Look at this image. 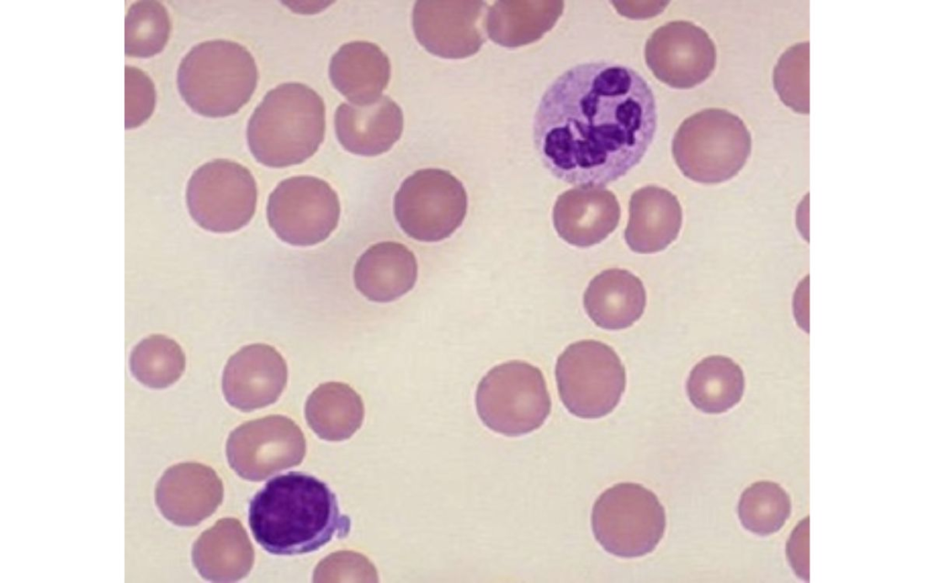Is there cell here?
Returning a JSON list of instances; mask_svg holds the SVG:
<instances>
[{
	"mask_svg": "<svg viewBox=\"0 0 934 583\" xmlns=\"http://www.w3.org/2000/svg\"><path fill=\"white\" fill-rule=\"evenodd\" d=\"M657 124L654 93L640 74L612 62H586L546 88L533 138L543 165L556 179L601 188L641 161Z\"/></svg>",
	"mask_w": 934,
	"mask_h": 583,
	"instance_id": "6da1fadb",
	"label": "cell"
},
{
	"mask_svg": "<svg viewBox=\"0 0 934 583\" xmlns=\"http://www.w3.org/2000/svg\"><path fill=\"white\" fill-rule=\"evenodd\" d=\"M248 521L255 541L282 556L318 550L350 530V519L340 513L328 486L301 472L270 479L251 500Z\"/></svg>",
	"mask_w": 934,
	"mask_h": 583,
	"instance_id": "7a4b0ae2",
	"label": "cell"
},
{
	"mask_svg": "<svg viewBox=\"0 0 934 583\" xmlns=\"http://www.w3.org/2000/svg\"><path fill=\"white\" fill-rule=\"evenodd\" d=\"M323 98L308 86L284 83L266 93L252 114L246 130L254 159L271 168L297 165L324 140Z\"/></svg>",
	"mask_w": 934,
	"mask_h": 583,
	"instance_id": "3957f363",
	"label": "cell"
},
{
	"mask_svg": "<svg viewBox=\"0 0 934 583\" xmlns=\"http://www.w3.org/2000/svg\"><path fill=\"white\" fill-rule=\"evenodd\" d=\"M257 80V66L249 50L223 39L194 46L177 73L178 88L186 104L211 118L236 113L252 97Z\"/></svg>",
	"mask_w": 934,
	"mask_h": 583,
	"instance_id": "277c9868",
	"label": "cell"
},
{
	"mask_svg": "<svg viewBox=\"0 0 934 583\" xmlns=\"http://www.w3.org/2000/svg\"><path fill=\"white\" fill-rule=\"evenodd\" d=\"M752 137L744 122L721 108H707L687 118L671 144L674 160L690 179L717 184L736 176L748 160Z\"/></svg>",
	"mask_w": 934,
	"mask_h": 583,
	"instance_id": "5b68a950",
	"label": "cell"
},
{
	"mask_svg": "<svg viewBox=\"0 0 934 583\" xmlns=\"http://www.w3.org/2000/svg\"><path fill=\"white\" fill-rule=\"evenodd\" d=\"M477 414L485 426L501 435L518 436L538 429L551 411V399L541 370L524 361L493 367L480 381Z\"/></svg>",
	"mask_w": 934,
	"mask_h": 583,
	"instance_id": "8992f818",
	"label": "cell"
},
{
	"mask_svg": "<svg viewBox=\"0 0 934 583\" xmlns=\"http://www.w3.org/2000/svg\"><path fill=\"white\" fill-rule=\"evenodd\" d=\"M591 526L606 551L638 557L653 551L663 537L666 513L652 491L637 483H619L596 500Z\"/></svg>",
	"mask_w": 934,
	"mask_h": 583,
	"instance_id": "52a82bcc",
	"label": "cell"
},
{
	"mask_svg": "<svg viewBox=\"0 0 934 583\" xmlns=\"http://www.w3.org/2000/svg\"><path fill=\"white\" fill-rule=\"evenodd\" d=\"M555 379L566 408L580 418H599L617 405L626 386L616 352L595 340L574 343L559 355Z\"/></svg>",
	"mask_w": 934,
	"mask_h": 583,
	"instance_id": "ba28073f",
	"label": "cell"
},
{
	"mask_svg": "<svg viewBox=\"0 0 934 583\" xmlns=\"http://www.w3.org/2000/svg\"><path fill=\"white\" fill-rule=\"evenodd\" d=\"M467 205L465 189L456 177L444 169H423L401 183L394 198V214L407 235L435 242L461 226Z\"/></svg>",
	"mask_w": 934,
	"mask_h": 583,
	"instance_id": "9c48e42d",
	"label": "cell"
},
{
	"mask_svg": "<svg viewBox=\"0 0 934 583\" xmlns=\"http://www.w3.org/2000/svg\"><path fill=\"white\" fill-rule=\"evenodd\" d=\"M257 201V186L251 171L240 163L218 159L199 167L186 188L190 215L202 229L236 231L249 223Z\"/></svg>",
	"mask_w": 934,
	"mask_h": 583,
	"instance_id": "30bf717a",
	"label": "cell"
},
{
	"mask_svg": "<svg viewBox=\"0 0 934 583\" xmlns=\"http://www.w3.org/2000/svg\"><path fill=\"white\" fill-rule=\"evenodd\" d=\"M340 204L337 192L324 179L295 176L278 183L266 206L269 226L283 241L312 246L337 228Z\"/></svg>",
	"mask_w": 934,
	"mask_h": 583,
	"instance_id": "8fae6325",
	"label": "cell"
},
{
	"mask_svg": "<svg viewBox=\"0 0 934 583\" xmlns=\"http://www.w3.org/2000/svg\"><path fill=\"white\" fill-rule=\"evenodd\" d=\"M306 443L300 427L289 417L275 414L236 427L226 442V456L241 477L261 481L299 465Z\"/></svg>",
	"mask_w": 934,
	"mask_h": 583,
	"instance_id": "7c38bea8",
	"label": "cell"
},
{
	"mask_svg": "<svg viewBox=\"0 0 934 583\" xmlns=\"http://www.w3.org/2000/svg\"><path fill=\"white\" fill-rule=\"evenodd\" d=\"M645 60L653 75L673 88H691L706 80L715 68L716 47L700 26L689 21H671L648 38Z\"/></svg>",
	"mask_w": 934,
	"mask_h": 583,
	"instance_id": "4fadbf2b",
	"label": "cell"
},
{
	"mask_svg": "<svg viewBox=\"0 0 934 583\" xmlns=\"http://www.w3.org/2000/svg\"><path fill=\"white\" fill-rule=\"evenodd\" d=\"M486 9L483 1H418L412 11L414 35L435 56H472L485 41Z\"/></svg>",
	"mask_w": 934,
	"mask_h": 583,
	"instance_id": "5bb4252c",
	"label": "cell"
},
{
	"mask_svg": "<svg viewBox=\"0 0 934 583\" xmlns=\"http://www.w3.org/2000/svg\"><path fill=\"white\" fill-rule=\"evenodd\" d=\"M287 383V366L272 346L254 343L233 354L223 370V392L230 405L250 412L274 404Z\"/></svg>",
	"mask_w": 934,
	"mask_h": 583,
	"instance_id": "9a60e30c",
	"label": "cell"
},
{
	"mask_svg": "<svg viewBox=\"0 0 934 583\" xmlns=\"http://www.w3.org/2000/svg\"><path fill=\"white\" fill-rule=\"evenodd\" d=\"M223 497L216 472L197 462L173 465L155 487V503L161 515L180 527H192L214 513Z\"/></svg>",
	"mask_w": 934,
	"mask_h": 583,
	"instance_id": "2e32d148",
	"label": "cell"
},
{
	"mask_svg": "<svg viewBox=\"0 0 934 583\" xmlns=\"http://www.w3.org/2000/svg\"><path fill=\"white\" fill-rule=\"evenodd\" d=\"M620 206L615 194L602 188L578 187L558 196L553 210L557 234L576 247L605 240L618 225Z\"/></svg>",
	"mask_w": 934,
	"mask_h": 583,
	"instance_id": "e0dca14e",
	"label": "cell"
},
{
	"mask_svg": "<svg viewBox=\"0 0 934 583\" xmlns=\"http://www.w3.org/2000/svg\"><path fill=\"white\" fill-rule=\"evenodd\" d=\"M334 122L341 146L366 157L389 150L403 130L401 108L387 96L366 106L342 103L336 110Z\"/></svg>",
	"mask_w": 934,
	"mask_h": 583,
	"instance_id": "ac0fdd59",
	"label": "cell"
},
{
	"mask_svg": "<svg viewBox=\"0 0 934 583\" xmlns=\"http://www.w3.org/2000/svg\"><path fill=\"white\" fill-rule=\"evenodd\" d=\"M625 230L628 247L638 253H654L678 237L682 210L677 197L666 189L649 185L637 189L629 200Z\"/></svg>",
	"mask_w": 934,
	"mask_h": 583,
	"instance_id": "d6986e66",
	"label": "cell"
},
{
	"mask_svg": "<svg viewBox=\"0 0 934 583\" xmlns=\"http://www.w3.org/2000/svg\"><path fill=\"white\" fill-rule=\"evenodd\" d=\"M418 264L413 252L396 241L378 242L367 249L354 267L358 291L376 302H389L415 285Z\"/></svg>",
	"mask_w": 934,
	"mask_h": 583,
	"instance_id": "ffe728a7",
	"label": "cell"
},
{
	"mask_svg": "<svg viewBox=\"0 0 934 583\" xmlns=\"http://www.w3.org/2000/svg\"><path fill=\"white\" fill-rule=\"evenodd\" d=\"M192 559L204 579L233 582L250 572L254 552L241 522L227 517L200 535L193 543Z\"/></svg>",
	"mask_w": 934,
	"mask_h": 583,
	"instance_id": "44dd1931",
	"label": "cell"
},
{
	"mask_svg": "<svg viewBox=\"0 0 934 583\" xmlns=\"http://www.w3.org/2000/svg\"><path fill=\"white\" fill-rule=\"evenodd\" d=\"M328 72L334 87L351 104L366 106L377 101L388 86L390 63L376 44L352 41L333 55Z\"/></svg>",
	"mask_w": 934,
	"mask_h": 583,
	"instance_id": "7402d4cb",
	"label": "cell"
},
{
	"mask_svg": "<svg viewBox=\"0 0 934 583\" xmlns=\"http://www.w3.org/2000/svg\"><path fill=\"white\" fill-rule=\"evenodd\" d=\"M645 306L642 281L623 269L603 271L591 280L584 293L587 315L606 330L629 327L643 314Z\"/></svg>",
	"mask_w": 934,
	"mask_h": 583,
	"instance_id": "603a6c76",
	"label": "cell"
},
{
	"mask_svg": "<svg viewBox=\"0 0 934 583\" xmlns=\"http://www.w3.org/2000/svg\"><path fill=\"white\" fill-rule=\"evenodd\" d=\"M563 10V1H498L487 9L484 27L494 43L517 47L540 39Z\"/></svg>",
	"mask_w": 934,
	"mask_h": 583,
	"instance_id": "cb8c5ba5",
	"label": "cell"
},
{
	"mask_svg": "<svg viewBox=\"0 0 934 583\" xmlns=\"http://www.w3.org/2000/svg\"><path fill=\"white\" fill-rule=\"evenodd\" d=\"M364 414L359 394L348 384L339 382L320 384L308 396L305 407L309 427L327 441L351 437L361 426Z\"/></svg>",
	"mask_w": 934,
	"mask_h": 583,
	"instance_id": "d4e9b609",
	"label": "cell"
},
{
	"mask_svg": "<svg viewBox=\"0 0 934 583\" xmlns=\"http://www.w3.org/2000/svg\"><path fill=\"white\" fill-rule=\"evenodd\" d=\"M744 386L743 372L738 363L723 355H712L693 367L686 389L696 408L707 414H721L741 401Z\"/></svg>",
	"mask_w": 934,
	"mask_h": 583,
	"instance_id": "484cf974",
	"label": "cell"
},
{
	"mask_svg": "<svg viewBox=\"0 0 934 583\" xmlns=\"http://www.w3.org/2000/svg\"><path fill=\"white\" fill-rule=\"evenodd\" d=\"M185 354L177 342L163 334H152L135 345L130 369L137 381L153 389L177 382L185 369Z\"/></svg>",
	"mask_w": 934,
	"mask_h": 583,
	"instance_id": "4316f807",
	"label": "cell"
},
{
	"mask_svg": "<svg viewBox=\"0 0 934 583\" xmlns=\"http://www.w3.org/2000/svg\"><path fill=\"white\" fill-rule=\"evenodd\" d=\"M791 509L787 492L775 482L762 480L742 492L738 516L747 530L759 536H768L784 527Z\"/></svg>",
	"mask_w": 934,
	"mask_h": 583,
	"instance_id": "83f0119b",
	"label": "cell"
},
{
	"mask_svg": "<svg viewBox=\"0 0 934 583\" xmlns=\"http://www.w3.org/2000/svg\"><path fill=\"white\" fill-rule=\"evenodd\" d=\"M170 30L168 12L160 2H135L129 8L125 21L126 54L148 57L159 53L167 43Z\"/></svg>",
	"mask_w": 934,
	"mask_h": 583,
	"instance_id": "f1b7e54d",
	"label": "cell"
},
{
	"mask_svg": "<svg viewBox=\"0 0 934 583\" xmlns=\"http://www.w3.org/2000/svg\"><path fill=\"white\" fill-rule=\"evenodd\" d=\"M773 82L782 102L800 114L809 113V42L788 47L773 69Z\"/></svg>",
	"mask_w": 934,
	"mask_h": 583,
	"instance_id": "f546056e",
	"label": "cell"
},
{
	"mask_svg": "<svg viewBox=\"0 0 934 583\" xmlns=\"http://www.w3.org/2000/svg\"><path fill=\"white\" fill-rule=\"evenodd\" d=\"M378 582V572L365 556L353 551H339L323 559L314 572V582Z\"/></svg>",
	"mask_w": 934,
	"mask_h": 583,
	"instance_id": "4dcf8cb0",
	"label": "cell"
},
{
	"mask_svg": "<svg viewBox=\"0 0 934 583\" xmlns=\"http://www.w3.org/2000/svg\"><path fill=\"white\" fill-rule=\"evenodd\" d=\"M125 125L132 128L142 124L151 114L155 91L150 78L140 69L127 66Z\"/></svg>",
	"mask_w": 934,
	"mask_h": 583,
	"instance_id": "1f68e13d",
	"label": "cell"
},
{
	"mask_svg": "<svg viewBox=\"0 0 934 583\" xmlns=\"http://www.w3.org/2000/svg\"><path fill=\"white\" fill-rule=\"evenodd\" d=\"M808 521L801 520L792 532L786 545V555L796 575L808 581Z\"/></svg>",
	"mask_w": 934,
	"mask_h": 583,
	"instance_id": "d6a6232c",
	"label": "cell"
}]
</instances>
